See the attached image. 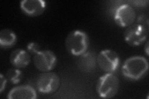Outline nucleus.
I'll use <instances>...</instances> for the list:
<instances>
[{"mask_svg": "<svg viewBox=\"0 0 149 99\" xmlns=\"http://www.w3.org/2000/svg\"><path fill=\"white\" fill-rule=\"evenodd\" d=\"M148 68V61L146 57L133 56L125 60L122 66V73L130 81H137L146 76Z\"/></svg>", "mask_w": 149, "mask_h": 99, "instance_id": "obj_1", "label": "nucleus"}, {"mask_svg": "<svg viewBox=\"0 0 149 99\" xmlns=\"http://www.w3.org/2000/svg\"><path fill=\"white\" fill-rule=\"evenodd\" d=\"M89 45V37L85 32L80 30L71 31L65 39L67 50L75 56H80L86 52Z\"/></svg>", "mask_w": 149, "mask_h": 99, "instance_id": "obj_2", "label": "nucleus"}, {"mask_svg": "<svg viewBox=\"0 0 149 99\" xmlns=\"http://www.w3.org/2000/svg\"><path fill=\"white\" fill-rule=\"evenodd\" d=\"M96 89L97 94L101 98H113L119 91V79L114 73H106L99 78Z\"/></svg>", "mask_w": 149, "mask_h": 99, "instance_id": "obj_3", "label": "nucleus"}, {"mask_svg": "<svg viewBox=\"0 0 149 99\" xmlns=\"http://www.w3.org/2000/svg\"><path fill=\"white\" fill-rule=\"evenodd\" d=\"M148 34V27L135 22L126 27L124 38L126 43L132 46L141 45L146 41Z\"/></svg>", "mask_w": 149, "mask_h": 99, "instance_id": "obj_4", "label": "nucleus"}, {"mask_svg": "<svg viewBox=\"0 0 149 99\" xmlns=\"http://www.w3.org/2000/svg\"><path fill=\"white\" fill-rule=\"evenodd\" d=\"M97 64L102 71L114 73L120 66V57L115 51L105 49L101 51L97 56Z\"/></svg>", "mask_w": 149, "mask_h": 99, "instance_id": "obj_5", "label": "nucleus"}, {"mask_svg": "<svg viewBox=\"0 0 149 99\" xmlns=\"http://www.w3.org/2000/svg\"><path fill=\"white\" fill-rule=\"evenodd\" d=\"M60 79L58 74L54 72H44L37 79L36 87L42 93L50 94L58 90Z\"/></svg>", "mask_w": 149, "mask_h": 99, "instance_id": "obj_6", "label": "nucleus"}, {"mask_svg": "<svg viewBox=\"0 0 149 99\" xmlns=\"http://www.w3.org/2000/svg\"><path fill=\"white\" fill-rule=\"evenodd\" d=\"M136 12L134 8L127 3L120 4L116 9L114 21L118 26L126 28L136 21Z\"/></svg>", "mask_w": 149, "mask_h": 99, "instance_id": "obj_7", "label": "nucleus"}, {"mask_svg": "<svg viewBox=\"0 0 149 99\" xmlns=\"http://www.w3.org/2000/svg\"><path fill=\"white\" fill-rule=\"evenodd\" d=\"M34 63L36 68L41 72H49L53 70L57 63V56L52 51L40 50L35 54Z\"/></svg>", "mask_w": 149, "mask_h": 99, "instance_id": "obj_8", "label": "nucleus"}, {"mask_svg": "<svg viewBox=\"0 0 149 99\" xmlns=\"http://www.w3.org/2000/svg\"><path fill=\"white\" fill-rule=\"evenodd\" d=\"M47 7V2L44 0H23L20 3L21 11L30 17L41 15Z\"/></svg>", "mask_w": 149, "mask_h": 99, "instance_id": "obj_9", "label": "nucleus"}, {"mask_svg": "<svg viewBox=\"0 0 149 99\" xmlns=\"http://www.w3.org/2000/svg\"><path fill=\"white\" fill-rule=\"evenodd\" d=\"M9 99H36L37 98L36 91L30 85H21L14 87L9 92Z\"/></svg>", "mask_w": 149, "mask_h": 99, "instance_id": "obj_10", "label": "nucleus"}, {"mask_svg": "<svg viewBox=\"0 0 149 99\" xmlns=\"http://www.w3.org/2000/svg\"><path fill=\"white\" fill-rule=\"evenodd\" d=\"M9 61L15 68H24L29 65L31 56L27 51L22 48H17L12 51L9 56Z\"/></svg>", "mask_w": 149, "mask_h": 99, "instance_id": "obj_11", "label": "nucleus"}, {"mask_svg": "<svg viewBox=\"0 0 149 99\" xmlns=\"http://www.w3.org/2000/svg\"><path fill=\"white\" fill-rule=\"evenodd\" d=\"M97 57L92 52H85L81 56L78 61V66L84 73H91L96 68Z\"/></svg>", "mask_w": 149, "mask_h": 99, "instance_id": "obj_12", "label": "nucleus"}, {"mask_svg": "<svg viewBox=\"0 0 149 99\" xmlns=\"http://www.w3.org/2000/svg\"><path fill=\"white\" fill-rule=\"evenodd\" d=\"M17 41L16 33L11 29H4L0 32V46L9 49L15 46Z\"/></svg>", "mask_w": 149, "mask_h": 99, "instance_id": "obj_13", "label": "nucleus"}, {"mask_svg": "<svg viewBox=\"0 0 149 99\" xmlns=\"http://www.w3.org/2000/svg\"><path fill=\"white\" fill-rule=\"evenodd\" d=\"M6 78L8 81L13 84H16L21 81L23 74L20 69L15 68L8 70L6 73Z\"/></svg>", "mask_w": 149, "mask_h": 99, "instance_id": "obj_14", "label": "nucleus"}, {"mask_svg": "<svg viewBox=\"0 0 149 99\" xmlns=\"http://www.w3.org/2000/svg\"><path fill=\"white\" fill-rule=\"evenodd\" d=\"M27 51L29 53L32 54H36L37 53H38L39 51H40V46L38 43H37V42H32L27 44Z\"/></svg>", "mask_w": 149, "mask_h": 99, "instance_id": "obj_15", "label": "nucleus"}, {"mask_svg": "<svg viewBox=\"0 0 149 99\" xmlns=\"http://www.w3.org/2000/svg\"><path fill=\"white\" fill-rule=\"evenodd\" d=\"M7 82L8 80L6 78L4 77L2 73L0 74V84H1V86H0V93H2L4 89H5Z\"/></svg>", "mask_w": 149, "mask_h": 99, "instance_id": "obj_16", "label": "nucleus"}, {"mask_svg": "<svg viewBox=\"0 0 149 99\" xmlns=\"http://www.w3.org/2000/svg\"><path fill=\"white\" fill-rule=\"evenodd\" d=\"M144 50H145V52L147 56H148V50H149V47H148V42H147V44H146V46H144Z\"/></svg>", "mask_w": 149, "mask_h": 99, "instance_id": "obj_17", "label": "nucleus"}]
</instances>
